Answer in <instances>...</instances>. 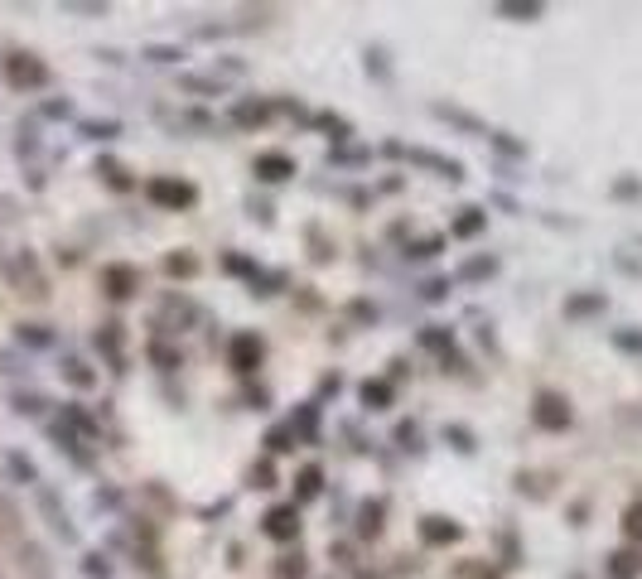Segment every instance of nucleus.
Masks as SVG:
<instances>
[{"instance_id": "nucleus-20", "label": "nucleus", "mask_w": 642, "mask_h": 579, "mask_svg": "<svg viewBox=\"0 0 642 579\" xmlns=\"http://www.w3.org/2000/svg\"><path fill=\"white\" fill-rule=\"evenodd\" d=\"M58 372H63V382H68V386H78V391H92V386H97V372L82 363V357H63V367H58Z\"/></svg>"}, {"instance_id": "nucleus-37", "label": "nucleus", "mask_w": 642, "mask_h": 579, "mask_svg": "<svg viewBox=\"0 0 642 579\" xmlns=\"http://www.w3.org/2000/svg\"><path fill=\"white\" fill-rule=\"evenodd\" d=\"M276 574H280V579H304V574H310V565H304V555L295 551V555H280Z\"/></svg>"}, {"instance_id": "nucleus-40", "label": "nucleus", "mask_w": 642, "mask_h": 579, "mask_svg": "<svg viewBox=\"0 0 642 579\" xmlns=\"http://www.w3.org/2000/svg\"><path fill=\"white\" fill-rule=\"evenodd\" d=\"M164 270H169V276H198V261L179 251V257H164Z\"/></svg>"}, {"instance_id": "nucleus-32", "label": "nucleus", "mask_w": 642, "mask_h": 579, "mask_svg": "<svg viewBox=\"0 0 642 579\" xmlns=\"http://www.w3.org/2000/svg\"><path fill=\"white\" fill-rule=\"evenodd\" d=\"M396 445L411 449V454L426 449V445H420V425H416V420H401V425H396Z\"/></svg>"}, {"instance_id": "nucleus-16", "label": "nucleus", "mask_w": 642, "mask_h": 579, "mask_svg": "<svg viewBox=\"0 0 642 579\" xmlns=\"http://www.w3.org/2000/svg\"><path fill=\"white\" fill-rule=\"evenodd\" d=\"M604 579H642V555L637 551L604 555Z\"/></svg>"}, {"instance_id": "nucleus-45", "label": "nucleus", "mask_w": 642, "mask_h": 579, "mask_svg": "<svg viewBox=\"0 0 642 579\" xmlns=\"http://www.w3.org/2000/svg\"><path fill=\"white\" fill-rule=\"evenodd\" d=\"M445 290H449V280H426V285H420V295H426V300H445Z\"/></svg>"}, {"instance_id": "nucleus-3", "label": "nucleus", "mask_w": 642, "mask_h": 579, "mask_svg": "<svg viewBox=\"0 0 642 579\" xmlns=\"http://www.w3.org/2000/svg\"><path fill=\"white\" fill-rule=\"evenodd\" d=\"M0 73H5V82L15 92H39L48 88V68L34 58V54H10L5 63H0Z\"/></svg>"}, {"instance_id": "nucleus-5", "label": "nucleus", "mask_w": 642, "mask_h": 579, "mask_svg": "<svg viewBox=\"0 0 642 579\" xmlns=\"http://www.w3.org/2000/svg\"><path fill=\"white\" fill-rule=\"evenodd\" d=\"M386 155H401V160H411L420 169H435L439 179H449V184H459L464 179V164L459 160H449V155H435V150H405V145H386Z\"/></svg>"}, {"instance_id": "nucleus-7", "label": "nucleus", "mask_w": 642, "mask_h": 579, "mask_svg": "<svg viewBox=\"0 0 642 579\" xmlns=\"http://www.w3.org/2000/svg\"><path fill=\"white\" fill-rule=\"evenodd\" d=\"M420 348H426V353H439V363H445V367L464 372V357H459V348H454V333H449V329H439V323L420 329Z\"/></svg>"}, {"instance_id": "nucleus-28", "label": "nucleus", "mask_w": 642, "mask_h": 579, "mask_svg": "<svg viewBox=\"0 0 642 579\" xmlns=\"http://www.w3.org/2000/svg\"><path fill=\"white\" fill-rule=\"evenodd\" d=\"M179 88H184V92H194V97H223V78H198V73H184V78H179Z\"/></svg>"}, {"instance_id": "nucleus-4", "label": "nucleus", "mask_w": 642, "mask_h": 579, "mask_svg": "<svg viewBox=\"0 0 642 579\" xmlns=\"http://www.w3.org/2000/svg\"><path fill=\"white\" fill-rule=\"evenodd\" d=\"M261 357H266V343L257 333H232L227 338V367L237 377H251V372L261 367Z\"/></svg>"}, {"instance_id": "nucleus-2", "label": "nucleus", "mask_w": 642, "mask_h": 579, "mask_svg": "<svg viewBox=\"0 0 642 579\" xmlns=\"http://www.w3.org/2000/svg\"><path fill=\"white\" fill-rule=\"evenodd\" d=\"M570 420H574V411H570V401L561 396V391L541 386L536 396H531V425H536V430L561 435V430H570Z\"/></svg>"}, {"instance_id": "nucleus-10", "label": "nucleus", "mask_w": 642, "mask_h": 579, "mask_svg": "<svg viewBox=\"0 0 642 579\" xmlns=\"http://www.w3.org/2000/svg\"><path fill=\"white\" fill-rule=\"evenodd\" d=\"M285 425H290L295 445H319V401H304V405H295V416L285 420Z\"/></svg>"}, {"instance_id": "nucleus-9", "label": "nucleus", "mask_w": 642, "mask_h": 579, "mask_svg": "<svg viewBox=\"0 0 642 579\" xmlns=\"http://www.w3.org/2000/svg\"><path fill=\"white\" fill-rule=\"evenodd\" d=\"M270 116H276V107H270V101H257V97H237V101H232V126H242V131L266 126Z\"/></svg>"}, {"instance_id": "nucleus-15", "label": "nucleus", "mask_w": 642, "mask_h": 579, "mask_svg": "<svg viewBox=\"0 0 642 579\" xmlns=\"http://www.w3.org/2000/svg\"><path fill=\"white\" fill-rule=\"evenodd\" d=\"M319 492H324V468H319V464H304L300 473H295V507H304V502H314L319 498Z\"/></svg>"}, {"instance_id": "nucleus-17", "label": "nucleus", "mask_w": 642, "mask_h": 579, "mask_svg": "<svg viewBox=\"0 0 642 579\" xmlns=\"http://www.w3.org/2000/svg\"><path fill=\"white\" fill-rule=\"evenodd\" d=\"M488 227V213L483 208H459V217L449 223V237H459V242H468V237H479Z\"/></svg>"}, {"instance_id": "nucleus-23", "label": "nucleus", "mask_w": 642, "mask_h": 579, "mask_svg": "<svg viewBox=\"0 0 642 579\" xmlns=\"http://www.w3.org/2000/svg\"><path fill=\"white\" fill-rule=\"evenodd\" d=\"M97 174H101V179H107V184H111V189H116V194H131V189H135V179H131V174H126V169H121V164H116V160H111V155H101V160H97Z\"/></svg>"}, {"instance_id": "nucleus-34", "label": "nucleus", "mask_w": 642, "mask_h": 579, "mask_svg": "<svg viewBox=\"0 0 642 579\" xmlns=\"http://www.w3.org/2000/svg\"><path fill=\"white\" fill-rule=\"evenodd\" d=\"M614 348L642 357V329H614Z\"/></svg>"}, {"instance_id": "nucleus-41", "label": "nucleus", "mask_w": 642, "mask_h": 579, "mask_svg": "<svg viewBox=\"0 0 642 579\" xmlns=\"http://www.w3.org/2000/svg\"><path fill=\"white\" fill-rule=\"evenodd\" d=\"M150 357H155V363L169 372V367H179V353L169 348V343H150Z\"/></svg>"}, {"instance_id": "nucleus-12", "label": "nucleus", "mask_w": 642, "mask_h": 579, "mask_svg": "<svg viewBox=\"0 0 642 579\" xmlns=\"http://www.w3.org/2000/svg\"><path fill=\"white\" fill-rule=\"evenodd\" d=\"M257 179H266V184H285L295 174V160L290 155H280V150H266V155H257Z\"/></svg>"}, {"instance_id": "nucleus-31", "label": "nucleus", "mask_w": 642, "mask_h": 579, "mask_svg": "<svg viewBox=\"0 0 642 579\" xmlns=\"http://www.w3.org/2000/svg\"><path fill=\"white\" fill-rule=\"evenodd\" d=\"M445 439H449V445L459 449V454H473V445H479V439H473V430H468V425H445Z\"/></svg>"}, {"instance_id": "nucleus-13", "label": "nucleus", "mask_w": 642, "mask_h": 579, "mask_svg": "<svg viewBox=\"0 0 642 579\" xmlns=\"http://www.w3.org/2000/svg\"><path fill=\"white\" fill-rule=\"evenodd\" d=\"M97 353L111 363V372H126V353H121V323H101V329H97Z\"/></svg>"}, {"instance_id": "nucleus-24", "label": "nucleus", "mask_w": 642, "mask_h": 579, "mask_svg": "<svg viewBox=\"0 0 642 579\" xmlns=\"http://www.w3.org/2000/svg\"><path fill=\"white\" fill-rule=\"evenodd\" d=\"M498 15H507V20H541L546 5L541 0H498Z\"/></svg>"}, {"instance_id": "nucleus-42", "label": "nucleus", "mask_w": 642, "mask_h": 579, "mask_svg": "<svg viewBox=\"0 0 642 579\" xmlns=\"http://www.w3.org/2000/svg\"><path fill=\"white\" fill-rule=\"evenodd\" d=\"M10 473H15V479H25V483H34V479H39V473H34V464H29L25 454H10Z\"/></svg>"}, {"instance_id": "nucleus-35", "label": "nucleus", "mask_w": 642, "mask_h": 579, "mask_svg": "<svg viewBox=\"0 0 642 579\" xmlns=\"http://www.w3.org/2000/svg\"><path fill=\"white\" fill-rule=\"evenodd\" d=\"M266 449H270V454H290V449H295V435H290V425H276V430L266 435Z\"/></svg>"}, {"instance_id": "nucleus-46", "label": "nucleus", "mask_w": 642, "mask_h": 579, "mask_svg": "<svg viewBox=\"0 0 642 579\" xmlns=\"http://www.w3.org/2000/svg\"><path fill=\"white\" fill-rule=\"evenodd\" d=\"M459 579H498L493 570H479V565H459Z\"/></svg>"}, {"instance_id": "nucleus-48", "label": "nucleus", "mask_w": 642, "mask_h": 579, "mask_svg": "<svg viewBox=\"0 0 642 579\" xmlns=\"http://www.w3.org/2000/svg\"><path fill=\"white\" fill-rule=\"evenodd\" d=\"M614 194H618V198H633V194H637V179H623V184H618Z\"/></svg>"}, {"instance_id": "nucleus-22", "label": "nucleus", "mask_w": 642, "mask_h": 579, "mask_svg": "<svg viewBox=\"0 0 642 579\" xmlns=\"http://www.w3.org/2000/svg\"><path fill=\"white\" fill-rule=\"evenodd\" d=\"M435 116H439V121H449V126H459V131H468V135H488V126L479 121V116H468L459 107H445V101L435 107Z\"/></svg>"}, {"instance_id": "nucleus-44", "label": "nucleus", "mask_w": 642, "mask_h": 579, "mask_svg": "<svg viewBox=\"0 0 642 579\" xmlns=\"http://www.w3.org/2000/svg\"><path fill=\"white\" fill-rule=\"evenodd\" d=\"M251 479H257V488H270V483H276V473H270V458H261V464L251 468Z\"/></svg>"}, {"instance_id": "nucleus-14", "label": "nucleus", "mask_w": 642, "mask_h": 579, "mask_svg": "<svg viewBox=\"0 0 642 579\" xmlns=\"http://www.w3.org/2000/svg\"><path fill=\"white\" fill-rule=\"evenodd\" d=\"M608 310V295L604 290H580V295H570L565 300V319H595Z\"/></svg>"}, {"instance_id": "nucleus-1", "label": "nucleus", "mask_w": 642, "mask_h": 579, "mask_svg": "<svg viewBox=\"0 0 642 579\" xmlns=\"http://www.w3.org/2000/svg\"><path fill=\"white\" fill-rule=\"evenodd\" d=\"M145 198L155 203V208H164V213H184V208H194V203H198V189L189 179L155 174V179H145Z\"/></svg>"}, {"instance_id": "nucleus-19", "label": "nucleus", "mask_w": 642, "mask_h": 579, "mask_svg": "<svg viewBox=\"0 0 642 579\" xmlns=\"http://www.w3.org/2000/svg\"><path fill=\"white\" fill-rule=\"evenodd\" d=\"M48 435H54V439H58V449H68V454L78 458V464H88V458H92L88 449H82V445H88V439H82L78 430H68L63 420H54V425H48Z\"/></svg>"}, {"instance_id": "nucleus-33", "label": "nucleus", "mask_w": 642, "mask_h": 579, "mask_svg": "<svg viewBox=\"0 0 642 579\" xmlns=\"http://www.w3.org/2000/svg\"><path fill=\"white\" fill-rule=\"evenodd\" d=\"M439 247H445V237H420V242H411V247H405V257L430 261V257H439Z\"/></svg>"}, {"instance_id": "nucleus-8", "label": "nucleus", "mask_w": 642, "mask_h": 579, "mask_svg": "<svg viewBox=\"0 0 642 579\" xmlns=\"http://www.w3.org/2000/svg\"><path fill=\"white\" fill-rule=\"evenodd\" d=\"M101 290H107L111 300H131L135 290H141V270L116 261V266H107V270H101Z\"/></svg>"}, {"instance_id": "nucleus-11", "label": "nucleus", "mask_w": 642, "mask_h": 579, "mask_svg": "<svg viewBox=\"0 0 642 579\" xmlns=\"http://www.w3.org/2000/svg\"><path fill=\"white\" fill-rule=\"evenodd\" d=\"M459 536H464V526L454 517H420V541L426 546H454Z\"/></svg>"}, {"instance_id": "nucleus-30", "label": "nucleus", "mask_w": 642, "mask_h": 579, "mask_svg": "<svg viewBox=\"0 0 642 579\" xmlns=\"http://www.w3.org/2000/svg\"><path fill=\"white\" fill-rule=\"evenodd\" d=\"M314 126H319V131H329L333 141H348V131H353L343 116H333V111H319V116H314Z\"/></svg>"}, {"instance_id": "nucleus-27", "label": "nucleus", "mask_w": 642, "mask_h": 579, "mask_svg": "<svg viewBox=\"0 0 642 579\" xmlns=\"http://www.w3.org/2000/svg\"><path fill=\"white\" fill-rule=\"evenodd\" d=\"M174 319H179V323H189V319H198V310H194V304H189V300H179V295H169V300H164V314H160V329L169 333V323H174Z\"/></svg>"}, {"instance_id": "nucleus-18", "label": "nucleus", "mask_w": 642, "mask_h": 579, "mask_svg": "<svg viewBox=\"0 0 642 579\" xmlns=\"http://www.w3.org/2000/svg\"><path fill=\"white\" fill-rule=\"evenodd\" d=\"M382 517H386V502H382V498L363 502V507H358V536H363V541L382 536Z\"/></svg>"}, {"instance_id": "nucleus-36", "label": "nucleus", "mask_w": 642, "mask_h": 579, "mask_svg": "<svg viewBox=\"0 0 642 579\" xmlns=\"http://www.w3.org/2000/svg\"><path fill=\"white\" fill-rule=\"evenodd\" d=\"M20 343H29V348H48V343H54V333H48L44 323H20Z\"/></svg>"}, {"instance_id": "nucleus-26", "label": "nucleus", "mask_w": 642, "mask_h": 579, "mask_svg": "<svg viewBox=\"0 0 642 579\" xmlns=\"http://www.w3.org/2000/svg\"><path fill=\"white\" fill-rule=\"evenodd\" d=\"M39 502H44V512H48V521H54V532L63 536V541H78V532H73V521L63 517V507H58V498L54 492H39Z\"/></svg>"}, {"instance_id": "nucleus-21", "label": "nucleus", "mask_w": 642, "mask_h": 579, "mask_svg": "<svg viewBox=\"0 0 642 579\" xmlns=\"http://www.w3.org/2000/svg\"><path fill=\"white\" fill-rule=\"evenodd\" d=\"M358 396H363L367 411H386V405H392V382H382V377L372 382V377H367V382L358 386Z\"/></svg>"}, {"instance_id": "nucleus-38", "label": "nucleus", "mask_w": 642, "mask_h": 579, "mask_svg": "<svg viewBox=\"0 0 642 579\" xmlns=\"http://www.w3.org/2000/svg\"><path fill=\"white\" fill-rule=\"evenodd\" d=\"M623 536H628V541H642V502H633L628 512H623Z\"/></svg>"}, {"instance_id": "nucleus-47", "label": "nucleus", "mask_w": 642, "mask_h": 579, "mask_svg": "<svg viewBox=\"0 0 642 579\" xmlns=\"http://www.w3.org/2000/svg\"><path fill=\"white\" fill-rule=\"evenodd\" d=\"M68 10H73V15H101L107 5H82V0H68Z\"/></svg>"}, {"instance_id": "nucleus-25", "label": "nucleus", "mask_w": 642, "mask_h": 579, "mask_svg": "<svg viewBox=\"0 0 642 579\" xmlns=\"http://www.w3.org/2000/svg\"><path fill=\"white\" fill-rule=\"evenodd\" d=\"M488 276H498V257H473V261H464V266H459V276H454V280L473 285V280H488Z\"/></svg>"}, {"instance_id": "nucleus-43", "label": "nucleus", "mask_w": 642, "mask_h": 579, "mask_svg": "<svg viewBox=\"0 0 642 579\" xmlns=\"http://www.w3.org/2000/svg\"><path fill=\"white\" fill-rule=\"evenodd\" d=\"M367 73H377L382 82L392 78V73H386V63H382V48H367Z\"/></svg>"}, {"instance_id": "nucleus-39", "label": "nucleus", "mask_w": 642, "mask_h": 579, "mask_svg": "<svg viewBox=\"0 0 642 579\" xmlns=\"http://www.w3.org/2000/svg\"><path fill=\"white\" fill-rule=\"evenodd\" d=\"M141 58H150V63H174V58H184L174 44H150V48H141Z\"/></svg>"}, {"instance_id": "nucleus-29", "label": "nucleus", "mask_w": 642, "mask_h": 579, "mask_svg": "<svg viewBox=\"0 0 642 579\" xmlns=\"http://www.w3.org/2000/svg\"><path fill=\"white\" fill-rule=\"evenodd\" d=\"M78 131L88 141H111V135H121V121H78Z\"/></svg>"}, {"instance_id": "nucleus-6", "label": "nucleus", "mask_w": 642, "mask_h": 579, "mask_svg": "<svg viewBox=\"0 0 642 579\" xmlns=\"http://www.w3.org/2000/svg\"><path fill=\"white\" fill-rule=\"evenodd\" d=\"M261 532H266L270 541H280V546H285V541H295V536H300V507H295V502H276V507L261 517Z\"/></svg>"}]
</instances>
